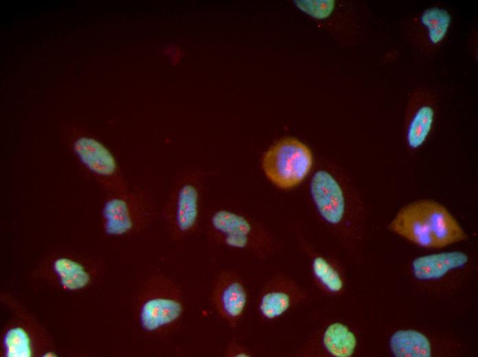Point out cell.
Wrapping results in <instances>:
<instances>
[{
  "label": "cell",
  "mask_w": 478,
  "mask_h": 357,
  "mask_svg": "<svg viewBox=\"0 0 478 357\" xmlns=\"http://www.w3.org/2000/svg\"><path fill=\"white\" fill-rule=\"evenodd\" d=\"M388 228L424 248H442L467 238L448 209L432 200H420L403 207Z\"/></svg>",
  "instance_id": "obj_1"
},
{
  "label": "cell",
  "mask_w": 478,
  "mask_h": 357,
  "mask_svg": "<svg viewBox=\"0 0 478 357\" xmlns=\"http://www.w3.org/2000/svg\"><path fill=\"white\" fill-rule=\"evenodd\" d=\"M204 170L188 168L174 178L161 211L170 239L182 241L199 228L205 179Z\"/></svg>",
  "instance_id": "obj_2"
},
{
  "label": "cell",
  "mask_w": 478,
  "mask_h": 357,
  "mask_svg": "<svg viewBox=\"0 0 478 357\" xmlns=\"http://www.w3.org/2000/svg\"><path fill=\"white\" fill-rule=\"evenodd\" d=\"M102 209L103 229L110 236L122 237L142 229L156 215L152 194L144 188L108 194Z\"/></svg>",
  "instance_id": "obj_3"
},
{
  "label": "cell",
  "mask_w": 478,
  "mask_h": 357,
  "mask_svg": "<svg viewBox=\"0 0 478 357\" xmlns=\"http://www.w3.org/2000/svg\"><path fill=\"white\" fill-rule=\"evenodd\" d=\"M152 294L142 302L139 321L147 332L168 333L181 321L185 304L180 287L170 278L160 275L152 285Z\"/></svg>",
  "instance_id": "obj_4"
},
{
  "label": "cell",
  "mask_w": 478,
  "mask_h": 357,
  "mask_svg": "<svg viewBox=\"0 0 478 357\" xmlns=\"http://www.w3.org/2000/svg\"><path fill=\"white\" fill-rule=\"evenodd\" d=\"M310 148L299 140L286 137L271 146L264 154L262 170L276 186L290 189L300 183L312 165Z\"/></svg>",
  "instance_id": "obj_5"
},
{
  "label": "cell",
  "mask_w": 478,
  "mask_h": 357,
  "mask_svg": "<svg viewBox=\"0 0 478 357\" xmlns=\"http://www.w3.org/2000/svg\"><path fill=\"white\" fill-rule=\"evenodd\" d=\"M71 148L81 168L108 194L130 189L114 154L100 140L78 134L72 139Z\"/></svg>",
  "instance_id": "obj_6"
},
{
  "label": "cell",
  "mask_w": 478,
  "mask_h": 357,
  "mask_svg": "<svg viewBox=\"0 0 478 357\" xmlns=\"http://www.w3.org/2000/svg\"><path fill=\"white\" fill-rule=\"evenodd\" d=\"M207 223V234L212 240L238 249H248L254 244V227L242 215L219 209L209 216Z\"/></svg>",
  "instance_id": "obj_7"
},
{
  "label": "cell",
  "mask_w": 478,
  "mask_h": 357,
  "mask_svg": "<svg viewBox=\"0 0 478 357\" xmlns=\"http://www.w3.org/2000/svg\"><path fill=\"white\" fill-rule=\"evenodd\" d=\"M211 299L220 316L234 327L244 313L248 295L241 279L235 274L225 271L215 281Z\"/></svg>",
  "instance_id": "obj_8"
},
{
  "label": "cell",
  "mask_w": 478,
  "mask_h": 357,
  "mask_svg": "<svg viewBox=\"0 0 478 357\" xmlns=\"http://www.w3.org/2000/svg\"><path fill=\"white\" fill-rule=\"evenodd\" d=\"M310 192L322 218L330 224H339L345 215V200L337 179L327 171H317L311 179Z\"/></svg>",
  "instance_id": "obj_9"
},
{
  "label": "cell",
  "mask_w": 478,
  "mask_h": 357,
  "mask_svg": "<svg viewBox=\"0 0 478 357\" xmlns=\"http://www.w3.org/2000/svg\"><path fill=\"white\" fill-rule=\"evenodd\" d=\"M468 261V257L462 252H443L415 259L412 268L417 279H435L441 278L451 270L464 266Z\"/></svg>",
  "instance_id": "obj_10"
},
{
  "label": "cell",
  "mask_w": 478,
  "mask_h": 357,
  "mask_svg": "<svg viewBox=\"0 0 478 357\" xmlns=\"http://www.w3.org/2000/svg\"><path fill=\"white\" fill-rule=\"evenodd\" d=\"M406 126V143L411 150L420 149L428 139L433 129L435 109L429 101L415 104L409 108Z\"/></svg>",
  "instance_id": "obj_11"
},
{
  "label": "cell",
  "mask_w": 478,
  "mask_h": 357,
  "mask_svg": "<svg viewBox=\"0 0 478 357\" xmlns=\"http://www.w3.org/2000/svg\"><path fill=\"white\" fill-rule=\"evenodd\" d=\"M418 23L424 30L429 45L436 47L446 37L452 23V16L446 8L432 6L421 12Z\"/></svg>",
  "instance_id": "obj_12"
},
{
  "label": "cell",
  "mask_w": 478,
  "mask_h": 357,
  "mask_svg": "<svg viewBox=\"0 0 478 357\" xmlns=\"http://www.w3.org/2000/svg\"><path fill=\"white\" fill-rule=\"evenodd\" d=\"M390 347L397 357H430L431 346L422 333L413 330H399L390 338Z\"/></svg>",
  "instance_id": "obj_13"
},
{
  "label": "cell",
  "mask_w": 478,
  "mask_h": 357,
  "mask_svg": "<svg viewBox=\"0 0 478 357\" xmlns=\"http://www.w3.org/2000/svg\"><path fill=\"white\" fill-rule=\"evenodd\" d=\"M323 344L330 354L335 357H350L356 349L355 334L345 325L335 322L329 325L323 335Z\"/></svg>",
  "instance_id": "obj_14"
},
{
  "label": "cell",
  "mask_w": 478,
  "mask_h": 357,
  "mask_svg": "<svg viewBox=\"0 0 478 357\" xmlns=\"http://www.w3.org/2000/svg\"><path fill=\"white\" fill-rule=\"evenodd\" d=\"M293 296L285 288H269L261 295L258 311L264 319L272 320L280 317L291 306Z\"/></svg>",
  "instance_id": "obj_15"
},
{
  "label": "cell",
  "mask_w": 478,
  "mask_h": 357,
  "mask_svg": "<svg viewBox=\"0 0 478 357\" xmlns=\"http://www.w3.org/2000/svg\"><path fill=\"white\" fill-rule=\"evenodd\" d=\"M54 268L61 284L69 290L82 288L90 280L89 274L81 264L67 257L56 260L54 263Z\"/></svg>",
  "instance_id": "obj_16"
},
{
  "label": "cell",
  "mask_w": 478,
  "mask_h": 357,
  "mask_svg": "<svg viewBox=\"0 0 478 357\" xmlns=\"http://www.w3.org/2000/svg\"><path fill=\"white\" fill-rule=\"evenodd\" d=\"M311 267L314 277L326 289L338 292L343 288V282L339 273L324 257H315Z\"/></svg>",
  "instance_id": "obj_17"
},
{
  "label": "cell",
  "mask_w": 478,
  "mask_h": 357,
  "mask_svg": "<svg viewBox=\"0 0 478 357\" xmlns=\"http://www.w3.org/2000/svg\"><path fill=\"white\" fill-rule=\"evenodd\" d=\"M7 356L28 357L32 354L30 339L21 327L10 329L3 340Z\"/></svg>",
  "instance_id": "obj_18"
},
{
  "label": "cell",
  "mask_w": 478,
  "mask_h": 357,
  "mask_svg": "<svg viewBox=\"0 0 478 357\" xmlns=\"http://www.w3.org/2000/svg\"><path fill=\"white\" fill-rule=\"evenodd\" d=\"M298 9L312 18L323 20L333 12L336 3L332 0L294 1Z\"/></svg>",
  "instance_id": "obj_19"
},
{
  "label": "cell",
  "mask_w": 478,
  "mask_h": 357,
  "mask_svg": "<svg viewBox=\"0 0 478 357\" xmlns=\"http://www.w3.org/2000/svg\"><path fill=\"white\" fill-rule=\"evenodd\" d=\"M227 356L236 357H249L251 356V353L244 347L236 343H232L227 348Z\"/></svg>",
  "instance_id": "obj_20"
}]
</instances>
